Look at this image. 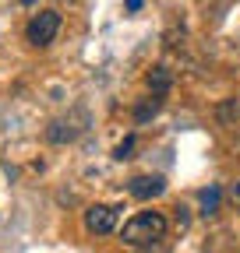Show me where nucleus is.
<instances>
[{"label":"nucleus","instance_id":"obj_1","mask_svg":"<svg viewBox=\"0 0 240 253\" xmlns=\"http://www.w3.org/2000/svg\"><path fill=\"white\" fill-rule=\"evenodd\" d=\"M120 239H124L127 246H152V243L166 239V218L159 211H138L124 225Z\"/></svg>","mask_w":240,"mask_h":253},{"label":"nucleus","instance_id":"obj_2","mask_svg":"<svg viewBox=\"0 0 240 253\" xmlns=\"http://www.w3.org/2000/svg\"><path fill=\"white\" fill-rule=\"evenodd\" d=\"M85 123H88V113H85V109H74L71 116H60V120H53V123L46 126V141H50V144H67V141L81 137Z\"/></svg>","mask_w":240,"mask_h":253},{"label":"nucleus","instance_id":"obj_3","mask_svg":"<svg viewBox=\"0 0 240 253\" xmlns=\"http://www.w3.org/2000/svg\"><path fill=\"white\" fill-rule=\"evenodd\" d=\"M57 32H60V14H57V11H39V14H32V21H28V28H25V36H28V42H32V46H50V42L57 39Z\"/></svg>","mask_w":240,"mask_h":253},{"label":"nucleus","instance_id":"obj_4","mask_svg":"<svg viewBox=\"0 0 240 253\" xmlns=\"http://www.w3.org/2000/svg\"><path fill=\"white\" fill-rule=\"evenodd\" d=\"M117 214L120 208H110V204H92L85 211V229L88 232H96V236H106L117 229Z\"/></svg>","mask_w":240,"mask_h":253},{"label":"nucleus","instance_id":"obj_5","mask_svg":"<svg viewBox=\"0 0 240 253\" xmlns=\"http://www.w3.org/2000/svg\"><path fill=\"white\" fill-rule=\"evenodd\" d=\"M127 190H131V197H138V201H152V197H159L166 190V179L163 176H134L127 183Z\"/></svg>","mask_w":240,"mask_h":253},{"label":"nucleus","instance_id":"obj_6","mask_svg":"<svg viewBox=\"0 0 240 253\" xmlns=\"http://www.w3.org/2000/svg\"><path fill=\"white\" fill-rule=\"evenodd\" d=\"M216 120H219V126H237L240 123V102L237 99H223L216 106Z\"/></svg>","mask_w":240,"mask_h":253},{"label":"nucleus","instance_id":"obj_7","mask_svg":"<svg viewBox=\"0 0 240 253\" xmlns=\"http://www.w3.org/2000/svg\"><path fill=\"white\" fill-rule=\"evenodd\" d=\"M170 84H173L170 67H152V71H148V88H152V95H166Z\"/></svg>","mask_w":240,"mask_h":253},{"label":"nucleus","instance_id":"obj_8","mask_svg":"<svg viewBox=\"0 0 240 253\" xmlns=\"http://www.w3.org/2000/svg\"><path fill=\"white\" fill-rule=\"evenodd\" d=\"M159 109H163V99H159V95H152V99H141V102L134 106V123H148Z\"/></svg>","mask_w":240,"mask_h":253},{"label":"nucleus","instance_id":"obj_9","mask_svg":"<svg viewBox=\"0 0 240 253\" xmlns=\"http://www.w3.org/2000/svg\"><path fill=\"white\" fill-rule=\"evenodd\" d=\"M219 194H223V190L212 183V186H208V190H201V214L205 218H212L216 214V208H219Z\"/></svg>","mask_w":240,"mask_h":253},{"label":"nucleus","instance_id":"obj_10","mask_svg":"<svg viewBox=\"0 0 240 253\" xmlns=\"http://www.w3.org/2000/svg\"><path fill=\"white\" fill-rule=\"evenodd\" d=\"M131 151H134V134H131V137H124V141L113 148V158H117V162H124V158H131Z\"/></svg>","mask_w":240,"mask_h":253},{"label":"nucleus","instance_id":"obj_11","mask_svg":"<svg viewBox=\"0 0 240 253\" xmlns=\"http://www.w3.org/2000/svg\"><path fill=\"white\" fill-rule=\"evenodd\" d=\"M226 197H230V204H233V208H240V176L226 186Z\"/></svg>","mask_w":240,"mask_h":253},{"label":"nucleus","instance_id":"obj_12","mask_svg":"<svg viewBox=\"0 0 240 253\" xmlns=\"http://www.w3.org/2000/svg\"><path fill=\"white\" fill-rule=\"evenodd\" d=\"M141 253H170V246H166V239H159L152 246H141Z\"/></svg>","mask_w":240,"mask_h":253},{"label":"nucleus","instance_id":"obj_13","mask_svg":"<svg viewBox=\"0 0 240 253\" xmlns=\"http://www.w3.org/2000/svg\"><path fill=\"white\" fill-rule=\"evenodd\" d=\"M141 4L145 0H127V11H141Z\"/></svg>","mask_w":240,"mask_h":253},{"label":"nucleus","instance_id":"obj_14","mask_svg":"<svg viewBox=\"0 0 240 253\" xmlns=\"http://www.w3.org/2000/svg\"><path fill=\"white\" fill-rule=\"evenodd\" d=\"M18 4H36V0H18Z\"/></svg>","mask_w":240,"mask_h":253}]
</instances>
